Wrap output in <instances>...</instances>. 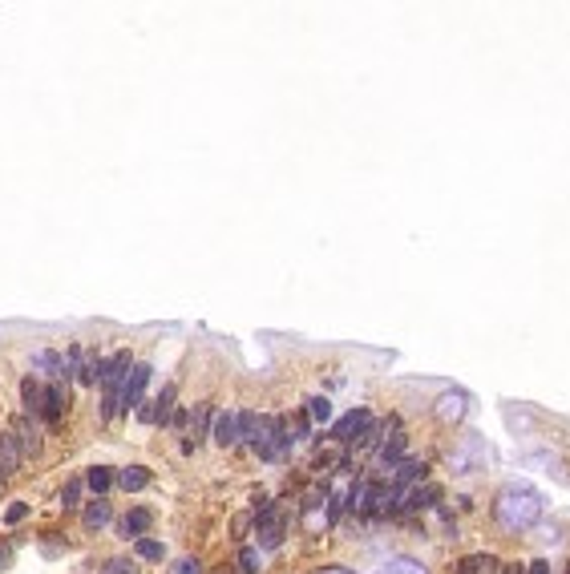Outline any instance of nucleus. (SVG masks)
Returning a JSON list of instances; mask_svg holds the SVG:
<instances>
[{"instance_id": "obj_10", "label": "nucleus", "mask_w": 570, "mask_h": 574, "mask_svg": "<svg viewBox=\"0 0 570 574\" xmlns=\"http://www.w3.org/2000/svg\"><path fill=\"white\" fill-rule=\"evenodd\" d=\"M65 405H69V392H61L57 385L45 388V409H41V417H45L49 424H57L65 417Z\"/></svg>"}, {"instance_id": "obj_21", "label": "nucleus", "mask_w": 570, "mask_h": 574, "mask_svg": "<svg viewBox=\"0 0 570 574\" xmlns=\"http://www.w3.org/2000/svg\"><path fill=\"white\" fill-rule=\"evenodd\" d=\"M81 489H86V477H69V481H65V489H61L65 510H77V506H81Z\"/></svg>"}, {"instance_id": "obj_2", "label": "nucleus", "mask_w": 570, "mask_h": 574, "mask_svg": "<svg viewBox=\"0 0 570 574\" xmlns=\"http://www.w3.org/2000/svg\"><path fill=\"white\" fill-rule=\"evenodd\" d=\"M150 364H134L130 368V376H125V385H122V397H118V409L122 412H130V409H138L142 405V392H146V385H150Z\"/></svg>"}, {"instance_id": "obj_18", "label": "nucleus", "mask_w": 570, "mask_h": 574, "mask_svg": "<svg viewBox=\"0 0 570 574\" xmlns=\"http://www.w3.org/2000/svg\"><path fill=\"white\" fill-rule=\"evenodd\" d=\"M457 574H497V558H489V554H470V558L457 566Z\"/></svg>"}, {"instance_id": "obj_31", "label": "nucleus", "mask_w": 570, "mask_h": 574, "mask_svg": "<svg viewBox=\"0 0 570 574\" xmlns=\"http://www.w3.org/2000/svg\"><path fill=\"white\" fill-rule=\"evenodd\" d=\"M336 461H340L336 453H320V457H316V465H311V469H332Z\"/></svg>"}, {"instance_id": "obj_29", "label": "nucleus", "mask_w": 570, "mask_h": 574, "mask_svg": "<svg viewBox=\"0 0 570 574\" xmlns=\"http://www.w3.org/2000/svg\"><path fill=\"white\" fill-rule=\"evenodd\" d=\"M9 562H13V538L0 542V570H9Z\"/></svg>"}, {"instance_id": "obj_3", "label": "nucleus", "mask_w": 570, "mask_h": 574, "mask_svg": "<svg viewBox=\"0 0 570 574\" xmlns=\"http://www.w3.org/2000/svg\"><path fill=\"white\" fill-rule=\"evenodd\" d=\"M368 429H372V412H368V409H352L344 421L336 424V441L352 445V441H360L364 433H368Z\"/></svg>"}, {"instance_id": "obj_8", "label": "nucleus", "mask_w": 570, "mask_h": 574, "mask_svg": "<svg viewBox=\"0 0 570 574\" xmlns=\"http://www.w3.org/2000/svg\"><path fill=\"white\" fill-rule=\"evenodd\" d=\"M13 441H16V449H21V457L37 453V449H41V433H37V424L28 421V417H21V421L13 424Z\"/></svg>"}, {"instance_id": "obj_13", "label": "nucleus", "mask_w": 570, "mask_h": 574, "mask_svg": "<svg viewBox=\"0 0 570 574\" xmlns=\"http://www.w3.org/2000/svg\"><path fill=\"white\" fill-rule=\"evenodd\" d=\"M417 477H425V461H400V465H393V481H388V486L400 494V489L409 486V481H417Z\"/></svg>"}, {"instance_id": "obj_16", "label": "nucleus", "mask_w": 570, "mask_h": 574, "mask_svg": "<svg viewBox=\"0 0 570 574\" xmlns=\"http://www.w3.org/2000/svg\"><path fill=\"white\" fill-rule=\"evenodd\" d=\"M437 417L441 421H461L465 417V397L461 392H445V397L437 400Z\"/></svg>"}, {"instance_id": "obj_4", "label": "nucleus", "mask_w": 570, "mask_h": 574, "mask_svg": "<svg viewBox=\"0 0 570 574\" xmlns=\"http://www.w3.org/2000/svg\"><path fill=\"white\" fill-rule=\"evenodd\" d=\"M214 421V405H199V409L190 412V424H186V429H190V437L182 441V453H195L202 445V441H207V424Z\"/></svg>"}, {"instance_id": "obj_17", "label": "nucleus", "mask_w": 570, "mask_h": 574, "mask_svg": "<svg viewBox=\"0 0 570 574\" xmlns=\"http://www.w3.org/2000/svg\"><path fill=\"white\" fill-rule=\"evenodd\" d=\"M405 445H409V437H405V433H397L393 441H385V449H380V469H393V465H400V457H405Z\"/></svg>"}, {"instance_id": "obj_1", "label": "nucleus", "mask_w": 570, "mask_h": 574, "mask_svg": "<svg viewBox=\"0 0 570 574\" xmlns=\"http://www.w3.org/2000/svg\"><path fill=\"white\" fill-rule=\"evenodd\" d=\"M538 513H542V501H538V494H534V489L509 486L506 494H502V501H497V522L509 526V530H518V526H530Z\"/></svg>"}, {"instance_id": "obj_14", "label": "nucleus", "mask_w": 570, "mask_h": 574, "mask_svg": "<svg viewBox=\"0 0 570 574\" xmlns=\"http://www.w3.org/2000/svg\"><path fill=\"white\" fill-rule=\"evenodd\" d=\"M113 518V510H110V501L105 498H98V501H89L86 506V513H81V522H86V530H101V526Z\"/></svg>"}, {"instance_id": "obj_34", "label": "nucleus", "mask_w": 570, "mask_h": 574, "mask_svg": "<svg viewBox=\"0 0 570 574\" xmlns=\"http://www.w3.org/2000/svg\"><path fill=\"white\" fill-rule=\"evenodd\" d=\"M566 574H570V570H566Z\"/></svg>"}, {"instance_id": "obj_22", "label": "nucleus", "mask_w": 570, "mask_h": 574, "mask_svg": "<svg viewBox=\"0 0 570 574\" xmlns=\"http://www.w3.org/2000/svg\"><path fill=\"white\" fill-rule=\"evenodd\" d=\"M134 554H138V558H146V562H162L166 546H162V542H154V538H138V542H134Z\"/></svg>"}, {"instance_id": "obj_23", "label": "nucleus", "mask_w": 570, "mask_h": 574, "mask_svg": "<svg viewBox=\"0 0 570 574\" xmlns=\"http://www.w3.org/2000/svg\"><path fill=\"white\" fill-rule=\"evenodd\" d=\"M239 570H243V574H259V550H251V546L239 550Z\"/></svg>"}, {"instance_id": "obj_11", "label": "nucleus", "mask_w": 570, "mask_h": 574, "mask_svg": "<svg viewBox=\"0 0 570 574\" xmlns=\"http://www.w3.org/2000/svg\"><path fill=\"white\" fill-rule=\"evenodd\" d=\"M113 481H118L125 494H138V489H146V486H150V469H146V465H125V469L113 477Z\"/></svg>"}, {"instance_id": "obj_32", "label": "nucleus", "mask_w": 570, "mask_h": 574, "mask_svg": "<svg viewBox=\"0 0 570 574\" xmlns=\"http://www.w3.org/2000/svg\"><path fill=\"white\" fill-rule=\"evenodd\" d=\"M502 574H526V566H522V562H506V566H502Z\"/></svg>"}, {"instance_id": "obj_25", "label": "nucleus", "mask_w": 570, "mask_h": 574, "mask_svg": "<svg viewBox=\"0 0 570 574\" xmlns=\"http://www.w3.org/2000/svg\"><path fill=\"white\" fill-rule=\"evenodd\" d=\"M311 405V417H316V421H328V417H332V400L328 397H316V400H308Z\"/></svg>"}, {"instance_id": "obj_20", "label": "nucleus", "mask_w": 570, "mask_h": 574, "mask_svg": "<svg viewBox=\"0 0 570 574\" xmlns=\"http://www.w3.org/2000/svg\"><path fill=\"white\" fill-rule=\"evenodd\" d=\"M86 486L93 489L98 498H101V494H105V489L113 486V474H110V469H105V465H93V469H89V474H86Z\"/></svg>"}, {"instance_id": "obj_6", "label": "nucleus", "mask_w": 570, "mask_h": 574, "mask_svg": "<svg viewBox=\"0 0 570 574\" xmlns=\"http://www.w3.org/2000/svg\"><path fill=\"white\" fill-rule=\"evenodd\" d=\"M150 526H154V513L138 506V510H130V513L122 518V526H118V530H122V538H125V542H138V538H146V530H150Z\"/></svg>"}, {"instance_id": "obj_15", "label": "nucleus", "mask_w": 570, "mask_h": 574, "mask_svg": "<svg viewBox=\"0 0 570 574\" xmlns=\"http://www.w3.org/2000/svg\"><path fill=\"white\" fill-rule=\"evenodd\" d=\"M174 392H178L174 385H162V392L154 397V424H170V417H174Z\"/></svg>"}, {"instance_id": "obj_12", "label": "nucleus", "mask_w": 570, "mask_h": 574, "mask_svg": "<svg viewBox=\"0 0 570 574\" xmlns=\"http://www.w3.org/2000/svg\"><path fill=\"white\" fill-rule=\"evenodd\" d=\"M21 465V449H16L13 433H0V477H13Z\"/></svg>"}, {"instance_id": "obj_7", "label": "nucleus", "mask_w": 570, "mask_h": 574, "mask_svg": "<svg viewBox=\"0 0 570 574\" xmlns=\"http://www.w3.org/2000/svg\"><path fill=\"white\" fill-rule=\"evenodd\" d=\"M223 449L239 445V412H214V433H211Z\"/></svg>"}, {"instance_id": "obj_9", "label": "nucleus", "mask_w": 570, "mask_h": 574, "mask_svg": "<svg viewBox=\"0 0 570 574\" xmlns=\"http://www.w3.org/2000/svg\"><path fill=\"white\" fill-rule=\"evenodd\" d=\"M21 400H25V417H41V409H45V388H41L33 376H25V380H21Z\"/></svg>"}, {"instance_id": "obj_24", "label": "nucleus", "mask_w": 570, "mask_h": 574, "mask_svg": "<svg viewBox=\"0 0 570 574\" xmlns=\"http://www.w3.org/2000/svg\"><path fill=\"white\" fill-rule=\"evenodd\" d=\"M25 518H28V501H13V506L4 510V522H9V526L25 522Z\"/></svg>"}, {"instance_id": "obj_30", "label": "nucleus", "mask_w": 570, "mask_h": 574, "mask_svg": "<svg viewBox=\"0 0 570 574\" xmlns=\"http://www.w3.org/2000/svg\"><path fill=\"white\" fill-rule=\"evenodd\" d=\"M138 421L154 424V400H142V405H138Z\"/></svg>"}, {"instance_id": "obj_26", "label": "nucleus", "mask_w": 570, "mask_h": 574, "mask_svg": "<svg viewBox=\"0 0 570 574\" xmlns=\"http://www.w3.org/2000/svg\"><path fill=\"white\" fill-rule=\"evenodd\" d=\"M101 574H134V566H130V558H110L101 566Z\"/></svg>"}, {"instance_id": "obj_19", "label": "nucleus", "mask_w": 570, "mask_h": 574, "mask_svg": "<svg viewBox=\"0 0 570 574\" xmlns=\"http://www.w3.org/2000/svg\"><path fill=\"white\" fill-rule=\"evenodd\" d=\"M239 441H247L255 449V441H259V417L255 412H239Z\"/></svg>"}, {"instance_id": "obj_33", "label": "nucleus", "mask_w": 570, "mask_h": 574, "mask_svg": "<svg viewBox=\"0 0 570 574\" xmlns=\"http://www.w3.org/2000/svg\"><path fill=\"white\" fill-rule=\"evenodd\" d=\"M526 574H550V562H530V570Z\"/></svg>"}, {"instance_id": "obj_27", "label": "nucleus", "mask_w": 570, "mask_h": 574, "mask_svg": "<svg viewBox=\"0 0 570 574\" xmlns=\"http://www.w3.org/2000/svg\"><path fill=\"white\" fill-rule=\"evenodd\" d=\"M247 526H251V513H239L235 522H231V530H235L231 538H235V542H243V538H247Z\"/></svg>"}, {"instance_id": "obj_28", "label": "nucleus", "mask_w": 570, "mask_h": 574, "mask_svg": "<svg viewBox=\"0 0 570 574\" xmlns=\"http://www.w3.org/2000/svg\"><path fill=\"white\" fill-rule=\"evenodd\" d=\"M202 566H199V558H178L174 562V574H199Z\"/></svg>"}, {"instance_id": "obj_5", "label": "nucleus", "mask_w": 570, "mask_h": 574, "mask_svg": "<svg viewBox=\"0 0 570 574\" xmlns=\"http://www.w3.org/2000/svg\"><path fill=\"white\" fill-rule=\"evenodd\" d=\"M437 498H441V489L429 481V486H417L405 494V501L397 506V513H413V510H429V506H437Z\"/></svg>"}]
</instances>
